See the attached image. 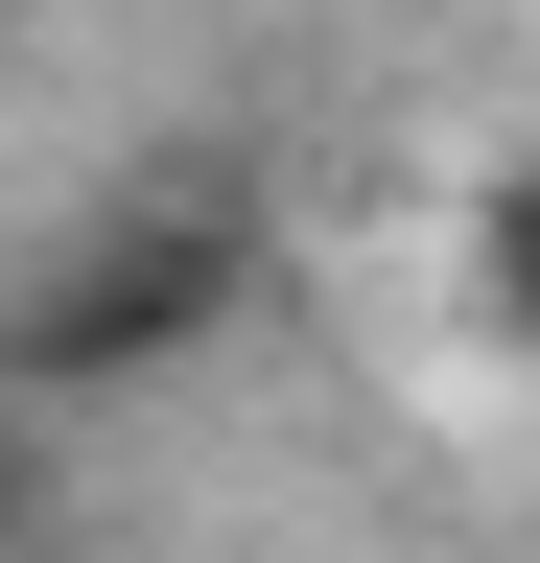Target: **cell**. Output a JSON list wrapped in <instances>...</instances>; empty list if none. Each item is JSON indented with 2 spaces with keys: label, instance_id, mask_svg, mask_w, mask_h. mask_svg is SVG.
I'll use <instances>...</instances> for the list:
<instances>
[{
  "label": "cell",
  "instance_id": "7a4b0ae2",
  "mask_svg": "<svg viewBox=\"0 0 540 563\" xmlns=\"http://www.w3.org/2000/svg\"><path fill=\"white\" fill-rule=\"evenodd\" d=\"M447 282H470V329H494V352H540V141H517L494 188H470V235H447Z\"/></svg>",
  "mask_w": 540,
  "mask_h": 563
},
{
  "label": "cell",
  "instance_id": "6da1fadb",
  "mask_svg": "<svg viewBox=\"0 0 540 563\" xmlns=\"http://www.w3.org/2000/svg\"><path fill=\"white\" fill-rule=\"evenodd\" d=\"M235 306H258V211H235V188H118V211H71V235L0 282V422L142 399V376H188Z\"/></svg>",
  "mask_w": 540,
  "mask_h": 563
}]
</instances>
